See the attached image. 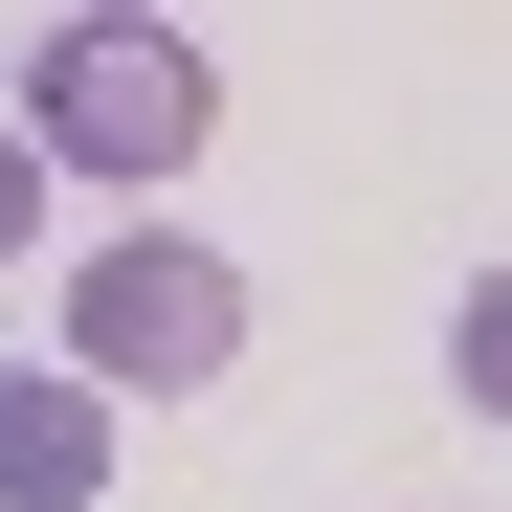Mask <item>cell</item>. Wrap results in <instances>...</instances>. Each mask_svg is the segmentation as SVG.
<instances>
[{"label":"cell","mask_w":512,"mask_h":512,"mask_svg":"<svg viewBox=\"0 0 512 512\" xmlns=\"http://www.w3.org/2000/svg\"><path fill=\"white\" fill-rule=\"evenodd\" d=\"M45 156V179H112V201H156L179 156L223 134V67L179 45V23H134V0H90V23H45L23 45V112H0Z\"/></svg>","instance_id":"1"},{"label":"cell","mask_w":512,"mask_h":512,"mask_svg":"<svg viewBox=\"0 0 512 512\" xmlns=\"http://www.w3.org/2000/svg\"><path fill=\"white\" fill-rule=\"evenodd\" d=\"M245 357V268H223V245H90V268H67V379H90V401H179V379H223Z\"/></svg>","instance_id":"2"},{"label":"cell","mask_w":512,"mask_h":512,"mask_svg":"<svg viewBox=\"0 0 512 512\" xmlns=\"http://www.w3.org/2000/svg\"><path fill=\"white\" fill-rule=\"evenodd\" d=\"M0 512H112V401L67 379V357L0 379Z\"/></svg>","instance_id":"3"},{"label":"cell","mask_w":512,"mask_h":512,"mask_svg":"<svg viewBox=\"0 0 512 512\" xmlns=\"http://www.w3.org/2000/svg\"><path fill=\"white\" fill-rule=\"evenodd\" d=\"M446 401H490V423H512V268H490V290L446 312Z\"/></svg>","instance_id":"4"},{"label":"cell","mask_w":512,"mask_h":512,"mask_svg":"<svg viewBox=\"0 0 512 512\" xmlns=\"http://www.w3.org/2000/svg\"><path fill=\"white\" fill-rule=\"evenodd\" d=\"M23 245H45V156L0 134V268H23Z\"/></svg>","instance_id":"5"}]
</instances>
